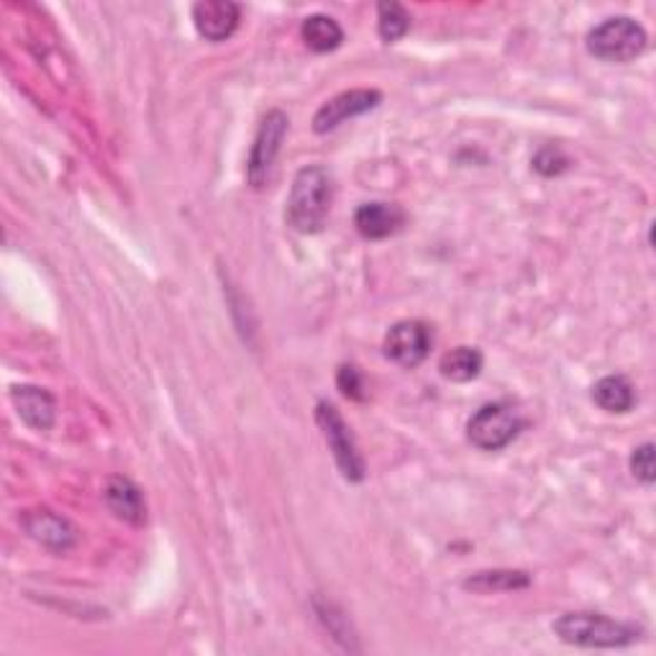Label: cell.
Returning <instances> with one entry per match:
<instances>
[{"label":"cell","instance_id":"1","mask_svg":"<svg viewBox=\"0 0 656 656\" xmlns=\"http://www.w3.org/2000/svg\"><path fill=\"white\" fill-rule=\"evenodd\" d=\"M331 198H334V183L323 167H303L295 175L285 208L287 224L297 234H319L326 226Z\"/></svg>","mask_w":656,"mask_h":656},{"label":"cell","instance_id":"2","mask_svg":"<svg viewBox=\"0 0 656 656\" xmlns=\"http://www.w3.org/2000/svg\"><path fill=\"white\" fill-rule=\"evenodd\" d=\"M554 634L565 644L582 646V649H620V646L634 644L642 628L608 618L603 613H565L554 620Z\"/></svg>","mask_w":656,"mask_h":656},{"label":"cell","instance_id":"3","mask_svg":"<svg viewBox=\"0 0 656 656\" xmlns=\"http://www.w3.org/2000/svg\"><path fill=\"white\" fill-rule=\"evenodd\" d=\"M646 31L628 16L605 19L600 27L587 33V52L603 59V62H630L646 49Z\"/></svg>","mask_w":656,"mask_h":656},{"label":"cell","instance_id":"4","mask_svg":"<svg viewBox=\"0 0 656 656\" xmlns=\"http://www.w3.org/2000/svg\"><path fill=\"white\" fill-rule=\"evenodd\" d=\"M526 421L510 403H488L467 423V437L482 451H500L523 431Z\"/></svg>","mask_w":656,"mask_h":656},{"label":"cell","instance_id":"5","mask_svg":"<svg viewBox=\"0 0 656 656\" xmlns=\"http://www.w3.org/2000/svg\"><path fill=\"white\" fill-rule=\"evenodd\" d=\"M315 421H319L323 439H326V444L331 449V454H334L342 474L349 482H362L364 472H368L364 470V459L354 444L352 431H349L346 421L339 415L336 408L326 403V400H321V403L315 405Z\"/></svg>","mask_w":656,"mask_h":656},{"label":"cell","instance_id":"6","mask_svg":"<svg viewBox=\"0 0 656 656\" xmlns=\"http://www.w3.org/2000/svg\"><path fill=\"white\" fill-rule=\"evenodd\" d=\"M287 124L290 121L283 110H270V114L262 118L260 131L254 136L249 167H246V177H249L252 187H262L270 180L272 165H275L280 149H283Z\"/></svg>","mask_w":656,"mask_h":656},{"label":"cell","instance_id":"7","mask_svg":"<svg viewBox=\"0 0 656 656\" xmlns=\"http://www.w3.org/2000/svg\"><path fill=\"white\" fill-rule=\"evenodd\" d=\"M382 100V92L380 90H346V92H339L336 98L326 100L319 108V114L313 116V131L315 134H329L342 126L349 118H356L362 114H368V110L378 108Z\"/></svg>","mask_w":656,"mask_h":656},{"label":"cell","instance_id":"8","mask_svg":"<svg viewBox=\"0 0 656 656\" xmlns=\"http://www.w3.org/2000/svg\"><path fill=\"white\" fill-rule=\"evenodd\" d=\"M429 349L431 329L423 321H400L385 336V354L400 368H419Z\"/></svg>","mask_w":656,"mask_h":656},{"label":"cell","instance_id":"9","mask_svg":"<svg viewBox=\"0 0 656 656\" xmlns=\"http://www.w3.org/2000/svg\"><path fill=\"white\" fill-rule=\"evenodd\" d=\"M242 8L232 0H203L193 6L195 29L208 41H226L238 27Z\"/></svg>","mask_w":656,"mask_h":656},{"label":"cell","instance_id":"10","mask_svg":"<svg viewBox=\"0 0 656 656\" xmlns=\"http://www.w3.org/2000/svg\"><path fill=\"white\" fill-rule=\"evenodd\" d=\"M405 224V213L395 203H364L354 213V226L364 238L378 242L398 234Z\"/></svg>","mask_w":656,"mask_h":656},{"label":"cell","instance_id":"11","mask_svg":"<svg viewBox=\"0 0 656 656\" xmlns=\"http://www.w3.org/2000/svg\"><path fill=\"white\" fill-rule=\"evenodd\" d=\"M11 400L19 411L21 421L37 431H49L55 425L57 403L47 390L33 385H16L11 390Z\"/></svg>","mask_w":656,"mask_h":656},{"label":"cell","instance_id":"12","mask_svg":"<svg viewBox=\"0 0 656 656\" xmlns=\"http://www.w3.org/2000/svg\"><path fill=\"white\" fill-rule=\"evenodd\" d=\"M23 528H27L31 539L55 551H67L75 544V528L65 518L55 516L52 510H31L23 516Z\"/></svg>","mask_w":656,"mask_h":656},{"label":"cell","instance_id":"13","mask_svg":"<svg viewBox=\"0 0 656 656\" xmlns=\"http://www.w3.org/2000/svg\"><path fill=\"white\" fill-rule=\"evenodd\" d=\"M104 498L106 506L126 523L141 526L144 518H147V506H144L141 490L131 480H126V477H110L106 482Z\"/></svg>","mask_w":656,"mask_h":656},{"label":"cell","instance_id":"14","mask_svg":"<svg viewBox=\"0 0 656 656\" xmlns=\"http://www.w3.org/2000/svg\"><path fill=\"white\" fill-rule=\"evenodd\" d=\"M593 400L608 413H628L636 403V393L624 374H608V378L595 382Z\"/></svg>","mask_w":656,"mask_h":656},{"label":"cell","instance_id":"15","mask_svg":"<svg viewBox=\"0 0 656 656\" xmlns=\"http://www.w3.org/2000/svg\"><path fill=\"white\" fill-rule=\"evenodd\" d=\"M301 37L305 41V47L313 49V52L326 55V52H334V49L342 47L344 31L334 19H331V16L313 13L303 21Z\"/></svg>","mask_w":656,"mask_h":656},{"label":"cell","instance_id":"16","mask_svg":"<svg viewBox=\"0 0 656 656\" xmlns=\"http://www.w3.org/2000/svg\"><path fill=\"white\" fill-rule=\"evenodd\" d=\"M482 364H484V360H482L480 349L457 346L441 356L439 370L451 382H470L482 372Z\"/></svg>","mask_w":656,"mask_h":656},{"label":"cell","instance_id":"17","mask_svg":"<svg viewBox=\"0 0 656 656\" xmlns=\"http://www.w3.org/2000/svg\"><path fill=\"white\" fill-rule=\"evenodd\" d=\"M531 585V577L513 569H496V572H477L464 579V587L472 593H510Z\"/></svg>","mask_w":656,"mask_h":656},{"label":"cell","instance_id":"18","mask_svg":"<svg viewBox=\"0 0 656 656\" xmlns=\"http://www.w3.org/2000/svg\"><path fill=\"white\" fill-rule=\"evenodd\" d=\"M408 29H411V16L400 3H380L378 6V31L380 37L393 45V41L403 39Z\"/></svg>","mask_w":656,"mask_h":656},{"label":"cell","instance_id":"19","mask_svg":"<svg viewBox=\"0 0 656 656\" xmlns=\"http://www.w3.org/2000/svg\"><path fill=\"white\" fill-rule=\"evenodd\" d=\"M630 470H634V477L638 482L644 484H654V444L646 441V444L638 447L634 454H630Z\"/></svg>","mask_w":656,"mask_h":656},{"label":"cell","instance_id":"20","mask_svg":"<svg viewBox=\"0 0 656 656\" xmlns=\"http://www.w3.org/2000/svg\"><path fill=\"white\" fill-rule=\"evenodd\" d=\"M336 382H339V390H342L346 398L364 400V380H362L360 370L352 368V364H344V368H339Z\"/></svg>","mask_w":656,"mask_h":656},{"label":"cell","instance_id":"21","mask_svg":"<svg viewBox=\"0 0 656 656\" xmlns=\"http://www.w3.org/2000/svg\"><path fill=\"white\" fill-rule=\"evenodd\" d=\"M533 167L539 169L541 175L551 177V175H559L561 169L567 167V159L561 157L559 149H544V151H539V157L533 159Z\"/></svg>","mask_w":656,"mask_h":656}]
</instances>
